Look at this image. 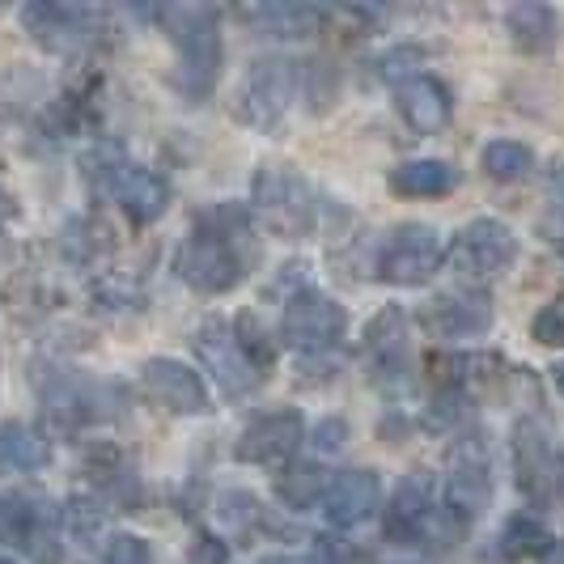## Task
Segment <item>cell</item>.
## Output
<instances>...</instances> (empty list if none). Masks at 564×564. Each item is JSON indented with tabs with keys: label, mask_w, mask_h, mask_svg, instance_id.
Wrapping results in <instances>:
<instances>
[{
	"label": "cell",
	"mask_w": 564,
	"mask_h": 564,
	"mask_svg": "<svg viewBox=\"0 0 564 564\" xmlns=\"http://www.w3.org/2000/svg\"><path fill=\"white\" fill-rule=\"evenodd\" d=\"M170 39L178 47V85L187 94H208L221 68V34L208 9H174Z\"/></svg>",
	"instance_id": "obj_1"
},
{
	"label": "cell",
	"mask_w": 564,
	"mask_h": 564,
	"mask_svg": "<svg viewBox=\"0 0 564 564\" xmlns=\"http://www.w3.org/2000/svg\"><path fill=\"white\" fill-rule=\"evenodd\" d=\"M254 208L276 234H306L318 221V199L314 187L293 166H268L254 178Z\"/></svg>",
	"instance_id": "obj_2"
},
{
	"label": "cell",
	"mask_w": 564,
	"mask_h": 564,
	"mask_svg": "<svg viewBox=\"0 0 564 564\" xmlns=\"http://www.w3.org/2000/svg\"><path fill=\"white\" fill-rule=\"evenodd\" d=\"M442 259H446V242L437 229L424 221H403L387 234V242L378 251V276L387 284L412 289V284L429 281L442 268Z\"/></svg>",
	"instance_id": "obj_3"
},
{
	"label": "cell",
	"mask_w": 564,
	"mask_h": 564,
	"mask_svg": "<svg viewBox=\"0 0 564 564\" xmlns=\"http://www.w3.org/2000/svg\"><path fill=\"white\" fill-rule=\"evenodd\" d=\"M513 463H518V488L543 509L564 513V451L535 424H522L513 437Z\"/></svg>",
	"instance_id": "obj_4"
},
{
	"label": "cell",
	"mask_w": 564,
	"mask_h": 564,
	"mask_svg": "<svg viewBox=\"0 0 564 564\" xmlns=\"http://www.w3.org/2000/svg\"><path fill=\"white\" fill-rule=\"evenodd\" d=\"M297 89H302V68L293 59H259V64H251V73L242 77L234 111H238L242 123L272 128L289 111Z\"/></svg>",
	"instance_id": "obj_5"
},
{
	"label": "cell",
	"mask_w": 564,
	"mask_h": 564,
	"mask_svg": "<svg viewBox=\"0 0 564 564\" xmlns=\"http://www.w3.org/2000/svg\"><path fill=\"white\" fill-rule=\"evenodd\" d=\"M348 318H344V306L336 297L318 293V289H302L284 302V318H281V339L297 352H327L336 348L339 336H344Z\"/></svg>",
	"instance_id": "obj_6"
},
{
	"label": "cell",
	"mask_w": 564,
	"mask_h": 564,
	"mask_svg": "<svg viewBox=\"0 0 564 564\" xmlns=\"http://www.w3.org/2000/svg\"><path fill=\"white\" fill-rule=\"evenodd\" d=\"M242 268L247 263L234 247V238L221 229H204L178 251V276L199 293H229L242 281Z\"/></svg>",
	"instance_id": "obj_7"
},
{
	"label": "cell",
	"mask_w": 564,
	"mask_h": 564,
	"mask_svg": "<svg viewBox=\"0 0 564 564\" xmlns=\"http://www.w3.org/2000/svg\"><path fill=\"white\" fill-rule=\"evenodd\" d=\"M437 522H442V509H437V492L433 480L412 471L403 476L399 488L387 501V518H382V535L399 543V547H416L421 539L437 535Z\"/></svg>",
	"instance_id": "obj_8"
},
{
	"label": "cell",
	"mask_w": 564,
	"mask_h": 564,
	"mask_svg": "<svg viewBox=\"0 0 564 564\" xmlns=\"http://www.w3.org/2000/svg\"><path fill=\"white\" fill-rule=\"evenodd\" d=\"M451 254L467 276H501V272H509V263L518 259V238H513V229L506 221L480 217V221L458 229Z\"/></svg>",
	"instance_id": "obj_9"
},
{
	"label": "cell",
	"mask_w": 564,
	"mask_h": 564,
	"mask_svg": "<svg viewBox=\"0 0 564 564\" xmlns=\"http://www.w3.org/2000/svg\"><path fill=\"white\" fill-rule=\"evenodd\" d=\"M196 352H199V361H204V369L217 378V387H221L229 399L251 395L254 387H259V366L242 352L238 336L226 332L221 323H208V327L199 332Z\"/></svg>",
	"instance_id": "obj_10"
},
{
	"label": "cell",
	"mask_w": 564,
	"mask_h": 564,
	"mask_svg": "<svg viewBox=\"0 0 564 564\" xmlns=\"http://www.w3.org/2000/svg\"><path fill=\"white\" fill-rule=\"evenodd\" d=\"M144 395L153 403H162L166 412H178V416H199L208 412V387L192 366L183 361H170V357H153L144 361L141 369Z\"/></svg>",
	"instance_id": "obj_11"
},
{
	"label": "cell",
	"mask_w": 564,
	"mask_h": 564,
	"mask_svg": "<svg viewBox=\"0 0 564 564\" xmlns=\"http://www.w3.org/2000/svg\"><path fill=\"white\" fill-rule=\"evenodd\" d=\"M302 437H306L302 416L293 408H284V412H268L247 424L234 454H238V463H281L302 446Z\"/></svg>",
	"instance_id": "obj_12"
},
{
	"label": "cell",
	"mask_w": 564,
	"mask_h": 564,
	"mask_svg": "<svg viewBox=\"0 0 564 564\" xmlns=\"http://www.w3.org/2000/svg\"><path fill=\"white\" fill-rule=\"evenodd\" d=\"M378 501H382V484L373 471L357 467V471H344L332 480L327 497H323V513L327 522L339 527V531H352V527H366L369 518L378 513Z\"/></svg>",
	"instance_id": "obj_13"
},
{
	"label": "cell",
	"mask_w": 564,
	"mask_h": 564,
	"mask_svg": "<svg viewBox=\"0 0 564 564\" xmlns=\"http://www.w3.org/2000/svg\"><path fill=\"white\" fill-rule=\"evenodd\" d=\"M424 332L442 339H467L484 336L492 327V306L484 293H442L424 306Z\"/></svg>",
	"instance_id": "obj_14"
},
{
	"label": "cell",
	"mask_w": 564,
	"mask_h": 564,
	"mask_svg": "<svg viewBox=\"0 0 564 564\" xmlns=\"http://www.w3.org/2000/svg\"><path fill=\"white\" fill-rule=\"evenodd\" d=\"M451 509L458 518H476L488 501H492V471H488V458L476 442H463L451 454Z\"/></svg>",
	"instance_id": "obj_15"
},
{
	"label": "cell",
	"mask_w": 564,
	"mask_h": 564,
	"mask_svg": "<svg viewBox=\"0 0 564 564\" xmlns=\"http://www.w3.org/2000/svg\"><path fill=\"white\" fill-rule=\"evenodd\" d=\"M395 102L399 115L408 119V128H416V132H442L454 111L451 89L437 77H412L408 85H399Z\"/></svg>",
	"instance_id": "obj_16"
},
{
	"label": "cell",
	"mask_w": 564,
	"mask_h": 564,
	"mask_svg": "<svg viewBox=\"0 0 564 564\" xmlns=\"http://www.w3.org/2000/svg\"><path fill=\"white\" fill-rule=\"evenodd\" d=\"M111 187H115V196H119V204L128 208V217H132L137 226L158 221L170 204V187L153 174V170L119 166V174L111 178Z\"/></svg>",
	"instance_id": "obj_17"
},
{
	"label": "cell",
	"mask_w": 564,
	"mask_h": 564,
	"mask_svg": "<svg viewBox=\"0 0 564 564\" xmlns=\"http://www.w3.org/2000/svg\"><path fill=\"white\" fill-rule=\"evenodd\" d=\"M458 187V170L442 158H412L403 166L391 170V192L408 199H433V196H451Z\"/></svg>",
	"instance_id": "obj_18"
},
{
	"label": "cell",
	"mask_w": 564,
	"mask_h": 564,
	"mask_svg": "<svg viewBox=\"0 0 564 564\" xmlns=\"http://www.w3.org/2000/svg\"><path fill=\"white\" fill-rule=\"evenodd\" d=\"M22 22L34 30V39L52 52H68L85 39V13L68 4H26Z\"/></svg>",
	"instance_id": "obj_19"
},
{
	"label": "cell",
	"mask_w": 564,
	"mask_h": 564,
	"mask_svg": "<svg viewBox=\"0 0 564 564\" xmlns=\"http://www.w3.org/2000/svg\"><path fill=\"white\" fill-rule=\"evenodd\" d=\"M506 30L522 52H547L561 39V13L552 4H535V0L531 4H513L506 13Z\"/></svg>",
	"instance_id": "obj_20"
},
{
	"label": "cell",
	"mask_w": 564,
	"mask_h": 564,
	"mask_svg": "<svg viewBox=\"0 0 564 564\" xmlns=\"http://www.w3.org/2000/svg\"><path fill=\"white\" fill-rule=\"evenodd\" d=\"M0 458H9V463L22 467V471H39V467H47V458H52V442H47L39 429H30V424L9 421L0 429Z\"/></svg>",
	"instance_id": "obj_21"
},
{
	"label": "cell",
	"mask_w": 564,
	"mask_h": 564,
	"mask_svg": "<svg viewBox=\"0 0 564 564\" xmlns=\"http://www.w3.org/2000/svg\"><path fill=\"white\" fill-rule=\"evenodd\" d=\"M480 166L488 178H497V183H518V178H527L531 170H535V153H531V144L522 141H488L480 153Z\"/></svg>",
	"instance_id": "obj_22"
},
{
	"label": "cell",
	"mask_w": 564,
	"mask_h": 564,
	"mask_svg": "<svg viewBox=\"0 0 564 564\" xmlns=\"http://www.w3.org/2000/svg\"><path fill=\"white\" fill-rule=\"evenodd\" d=\"M497 543H501V556H506V561H522V556L543 552L552 539H547V527L539 522L535 513H513Z\"/></svg>",
	"instance_id": "obj_23"
},
{
	"label": "cell",
	"mask_w": 564,
	"mask_h": 564,
	"mask_svg": "<svg viewBox=\"0 0 564 564\" xmlns=\"http://www.w3.org/2000/svg\"><path fill=\"white\" fill-rule=\"evenodd\" d=\"M276 497H281L289 509H311L318 497H323V467L314 463H293L284 467L281 480H276Z\"/></svg>",
	"instance_id": "obj_24"
},
{
	"label": "cell",
	"mask_w": 564,
	"mask_h": 564,
	"mask_svg": "<svg viewBox=\"0 0 564 564\" xmlns=\"http://www.w3.org/2000/svg\"><path fill=\"white\" fill-rule=\"evenodd\" d=\"M247 22L263 26L268 34H284V39H297L318 22V13L306 4H263V9H247Z\"/></svg>",
	"instance_id": "obj_25"
},
{
	"label": "cell",
	"mask_w": 564,
	"mask_h": 564,
	"mask_svg": "<svg viewBox=\"0 0 564 564\" xmlns=\"http://www.w3.org/2000/svg\"><path fill=\"white\" fill-rule=\"evenodd\" d=\"M34 509H30V501H22V497H0V539L4 543H30L34 539Z\"/></svg>",
	"instance_id": "obj_26"
},
{
	"label": "cell",
	"mask_w": 564,
	"mask_h": 564,
	"mask_svg": "<svg viewBox=\"0 0 564 564\" xmlns=\"http://www.w3.org/2000/svg\"><path fill=\"white\" fill-rule=\"evenodd\" d=\"M531 336H535V344H543V348H564V293L552 297V302L535 314Z\"/></svg>",
	"instance_id": "obj_27"
},
{
	"label": "cell",
	"mask_w": 564,
	"mask_h": 564,
	"mask_svg": "<svg viewBox=\"0 0 564 564\" xmlns=\"http://www.w3.org/2000/svg\"><path fill=\"white\" fill-rule=\"evenodd\" d=\"M102 564H153V547L141 535H115Z\"/></svg>",
	"instance_id": "obj_28"
},
{
	"label": "cell",
	"mask_w": 564,
	"mask_h": 564,
	"mask_svg": "<svg viewBox=\"0 0 564 564\" xmlns=\"http://www.w3.org/2000/svg\"><path fill=\"white\" fill-rule=\"evenodd\" d=\"M254 513H259V501L247 492H226L221 497V522H229V527H247Z\"/></svg>",
	"instance_id": "obj_29"
},
{
	"label": "cell",
	"mask_w": 564,
	"mask_h": 564,
	"mask_svg": "<svg viewBox=\"0 0 564 564\" xmlns=\"http://www.w3.org/2000/svg\"><path fill=\"white\" fill-rule=\"evenodd\" d=\"M344 442H348V424L344 421H318V429H314V446H318V451L336 454Z\"/></svg>",
	"instance_id": "obj_30"
},
{
	"label": "cell",
	"mask_w": 564,
	"mask_h": 564,
	"mask_svg": "<svg viewBox=\"0 0 564 564\" xmlns=\"http://www.w3.org/2000/svg\"><path fill=\"white\" fill-rule=\"evenodd\" d=\"M547 196H552V204H561L564 208V162H556L552 174H547Z\"/></svg>",
	"instance_id": "obj_31"
},
{
	"label": "cell",
	"mask_w": 564,
	"mask_h": 564,
	"mask_svg": "<svg viewBox=\"0 0 564 564\" xmlns=\"http://www.w3.org/2000/svg\"><path fill=\"white\" fill-rule=\"evenodd\" d=\"M539 564H564V539H556V543H547V547L539 552Z\"/></svg>",
	"instance_id": "obj_32"
},
{
	"label": "cell",
	"mask_w": 564,
	"mask_h": 564,
	"mask_svg": "<svg viewBox=\"0 0 564 564\" xmlns=\"http://www.w3.org/2000/svg\"><path fill=\"white\" fill-rule=\"evenodd\" d=\"M0 217H13V199H9V192H0Z\"/></svg>",
	"instance_id": "obj_33"
},
{
	"label": "cell",
	"mask_w": 564,
	"mask_h": 564,
	"mask_svg": "<svg viewBox=\"0 0 564 564\" xmlns=\"http://www.w3.org/2000/svg\"><path fill=\"white\" fill-rule=\"evenodd\" d=\"M552 382H556V391L564 395V361H561L556 369H552Z\"/></svg>",
	"instance_id": "obj_34"
},
{
	"label": "cell",
	"mask_w": 564,
	"mask_h": 564,
	"mask_svg": "<svg viewBox=\"0 0 564 564\" xmlns=\"http://www.w3.org/2000/svg\"><path fill=\"white\" fill-rule=\"evenodd\" d=\"M0 564H18V561H4V556H0Z\"/></svg>",
	"instance_id": "obj_35"
}]
</instances>
